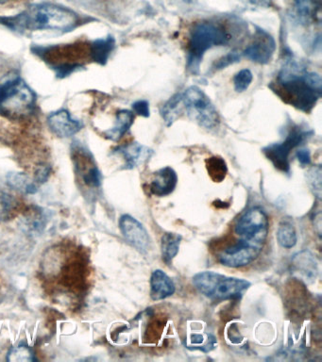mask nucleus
Wrapping results in <instances>:
<instances>
[{
    "instance_id": "9",
    "label": "nucleus",
    "mask_w": 322,
    "mask_h": 362,
    "mask_svg": "<svg viewBox=\"0 0 322 362\" xmlns=\"http://www.w3.org/2000/svg\"><path fill=\"white\" fill-rule=\"evenodd\" d=\"M262 249L263 246L238 240L220 252L219 262L230 268L244 267L258 257Z\"/></svg>"
},
{
    "instance_id": "26",
    "label": "nucleus",
    "mask_w": 322,
    "mask_h": 362,
    "mask_svg": "<svg viewBox=\"0 0 322 362\" xmlns=\"http://www.w3.org/2000/svg\"><path fill=\"white\" fill-rule=\"evenodd\" d=\"M7 359L13 362H25L35 361V355L30 347L25 345H18V346L13 347L8 353Z\"/></svg>"
},
{
    "instance_id": "32",
    "label": "nucleus",
    "mask_w": 322,
    "mask_h": 362,
    "mask_svg": "<svg viewBox=\"0 0 322 362\" xmlns=\"http://www.w3.org/2000/svg\"><path fill=\"white\" fill-rule=\"evenodd\" d=\"M297 158L302 166L309 165L311 163L310 152L307 149H301L297 152Z\"/></svg>"
},
{
    "instance_id": "3",
    "label": "nucleus",
    "mask_w": 322,
    "mask_h": 362,
    "mask_svg": "<svg viewBox=\"0 0 322 362\" xmlns=\"http://www.w3.org/2000/svg\"><path fill=\"white\" fill-rule=\"evenodd\" d=\"M36 95L19 76H5L0 81V113L7 117H23L32 113Z\"/></svg>"
},
{
    "instance_id": "20",
    "label": "nucleus",
    "mask_w": 322,
    "mask_h": 362,
    "mask_svg": "<svg viewBox=\"0 0 322 362\" xmlns=\"http://www.w3.org/2000/svg\"><path fill=\"white\" fill-rule=\"evenodd\" d=\"M292 2L297 16L305 24L316 19V14L321 10L318 0H292Z\"/></svg>"
},
{
    "instance_id": "17",
    "label": "nucleus",
    "mask_w": 322,
    "mask_h": 362,
    "mask_svg": "<svg viewBox=\"0 0 322 362\" xmlns=\"http://www.w3.org/2000/svg\"><path fill=\"white\" fill-rule=\"evenodd\" d=\"M134 113L130 112L128 110H121L117 113L114 127L106 130L104 135H105V137L109 139V140L117 141L126 134L130 127L134 124Z\"/></svg>"
},
{
    "instance_id": "22",
    "label": "nucleus",
    "mask_w": 322,
    "mask_h": 362,
    "mask_svg": "<svg viewBox=\"0 0 322 362\" xmlns=\"http://www.w3.org/2000/svg\"><path fill=\"white\" fill-rule=\"evenodd\" d=\"M183 104L182 93H177L172 96L162 109V116L168 126H171L178 118L182 115Z\"/></svg>"
},
{
    "instance_id": "34",
    "label": "nucleus",
    "mask_w": 322,
    "mask_h": 362,
    "mask_svg": "<svg viewBox=\"0 0 322 362\" xmlns=\"http://www.w3.org/2000/svg\"><path fill=\"white\" fill-rule=\"evenodd\" d=\"M9 1V0H0V3H6Z\"/></svg>"
},
{
    "instance_id": "11",
    "label": "nucleus",
    "mask_w": 322,
    "mask_h": 362,
    "mask_svg": "<svg viewBox=\"0 0 322 362\" xmlns=\"http://www.w3.org/2000/svg\"><path fill=\"white\" fill-rule=\"evenodd\" d=\"M47 126L58 137L69 138L80 132L83 123L73 117L67 110H58L47 117Z\"/></svg>"
},
{
    "instance_id": "7",
    "label": "nucleus",
    "mask_w": 322,
    "mask_h": 362,
    "mask_svg": "<svg viewBox=\"0 0 322 362\" xmlns=\"http://www.w3.org/2000/svg\"><path fill=\"white\" fill-rule=\"evenodd\" d=\"M234 232L240 240L259 246L264 245L268 233V218L261 208L255 206L246 211L237 221Z\"/></svg>"
},
{
    "instance_id": "12",
    "label": "nucleus",
    "mask_w": 322,
    "mask_h": 362,
    "mask_svg": "<svg viewBox=\"0 0 322 362\" xmlns=\"http://www.w3.org/2000/svg\"><path fill=\"white\" fill-rule=\"evenodd\" d=\"M275 49L276 42L272 37L265 31H260L253 44L246 48L244 55L257 64H265L270 62Z\"/></svg>"
},
{
    "instance_id": "21",
    "label": "nucleus",
    "mask_w": 322,
    "mask_h": 362,
    "mask_svg": "<svg viewBox=\"0 0 322 362\" xmlns=\"http://www.w3.org/2000/svg\"><path fill=\"white\" fill-rule=\"evenodd\" d=\"M182 236L176 233H166L161 240V249H162L163 260L166 263H171L172 259L179 253Z\"/></svg>"
},
{
    "instance_id": "24",
    "label": "nucleus",
    "mask_w": 322,
    "mask_h": 362,
    "mask_svg": "<svg viewBox=\"0 0 322 362\" xmlns=\"http://www.w3.org/2000/svg\"><path fill=\"white\" fill-rule=\"evenodd\" d=\"M277 239L282 247L287 249L294 247L298 242L295 228L290 223H282L277 231Z\"/></svg>"
},
{
    "instance_id": "19",
    "label": "nucleus",
    "mask_w": 322,
    "mask_h": 362,
    "mask_svg": "<svg viewBox=\"0 0 322 362\" xmlns=\"http://www.w3.org/2000/svg\"><path fill=\"white\" fill-rule=\"evenodd\" d=\"M115 45V41L112 36L95 40L90 47V55H91L92 61L97 64H105L112 51L114 50Z\"/></svg>"
},
{
    "instance_id": "1",
    "label": "nucleus",
    "mask_w": 322,
    "mask_h": 362,
    "mask_svg": "<svg viewBox=\"0 0 322 362\" xmlns=\"http://www.w3.org/2000/svg\"><path fill=\"white\" fill-rule=\"evenodd\" d=\"M2 24L16 31L72 30L77 25L75 13L69 8L53 4H38L13 17L0 20Z\"/></svg>"
},
{
    "instance_id": "10",
    "label": "nucleus",
    "mask_w": 322,
    "mask_h": 362,
    "mask_svg": "<svg viewBox=\"0 0 322 362\" xmlns=\"http://www.w3.org/2000/svg\"><path fill=\"white\" fill-rule=\"evenodd\" d=\"M120 226L123 236L138 251L146 253L149 250L151 240H149L148 231L144 228L142 223L138 222L131 215L127 214L120 218Z\"/></svg>"
},
{
    "instance_id": "31",
    "label": "nucleus",
    "mask_w": 322,
    "mask_h": 362,
    "mask_svg": "<svg viewBox=\"0 0 322 362\" xmlns=\"http://www.w3.org/2000/svg\"><path fill=\"white\" fill-rule=\"evenodd\" d=\"M132 109L137 115L143 116V117H149V106L146 100L135 102L134 104H132Z\"/></svg>"
},
{
    "instance_id": "30",
    "label": "nucleus",
    "mask_w": 322,
    "mask_h": 362,
    "mask_svg": "<svg viewBox=\"0 0 322 362\" xmlns=\"http://www.w3.org/2000/svg\"><path fill=\"white\" fill-rule=\"evenodd\" d=\"M240 55L239 53L237 52H231L227 54V55L222 57L219 59H217L214 64V70H222L224 69V68L230 66L231 64H236V62H239Z\"/></svg>"
},
{
    "instance_id": "28",
    "label": "nucleus",
    "mask_w": 322,
    "mask_h": 362,
    "mask_svg": "<svg viewBox=\"0 0 322 362\" xmlns=\"http://www.w3.org/2000/svg\"><path fill=\"white\" fill-rule=\"evenodd\" d=\"M308 183L314 194L321 199V166L314 167L308 174Z\"/></svg>"
},
{
    "instance_id": "25",
    "label": "nucleus",
    "mask_w": 322,
    "mask_h": 362,
    "mask_svg": "<svg viewBox=\"0 0 322 362\" xmlns=\"http://www.w3.org/2000/svg\"><path fill=\"white\" fill-rule=\"evenodd\" d=\"M8 183L11 187L16 189H22L28 192V194H33L36 192L35 183L28 180L25 175L22 174H11L8 175Z\"/></svg>"
},
{
    "instance_id": "14",
    "label": "nucleus",
    "mask_w": 322,
    "mask_h": 362,
    "mask_svg": "<svg viewBox=\"0 0 322 362\" xmlns=\"http://www.w3.org/2000/svg\"><path fill=\"white\" fill-rule=\"evenodd\" d=\"M178 183L176 172L171 167H165L154 173L149 189L156 197H163L174 192Z\"/></svg>"
},
{
    "instance_id": "4",
    "label": "nucleus",
    "mask_w": 322,
    "mask_h": 362,
    "mask_svg": "<svg viewBox=\"0 0 322 362\" xmlns=\"http://www.w3.org/2000/svg\"><path fill=\"white\" fill-rule=\"evenodd\" d=\"M229 40L228 33L214 23L202 22L195 25L189 39V71L193 74L199 73L200 64L206 51L214 45L228 44Z\"/></svg>"
},
{
    "instance_id": "18",
    "label": "nucleus",
    "mask_w": 322,
    "mask_h": 362,
    "mask_svg": "<svg viewBox=\"0 0 322 362\" xmlns=\"http://www.w3.org/2000/svg\"><path fill=\"white\" fill-rule=\"evenodd\" d=\"M293 266L296 272L304 276L306 281L316 279L318 265L309 252L304 251L297 255L293 259Z\"/></svg>"
},
{
    "instance_id": "16",
    "label": "nucleus",
    "mask_w": 322,
    "mask_h": 362,
    "mask_svg": "<svg viewBox=\"0 0 322 362\" xmlns=\"http://www.w3.org/2000/svg\"><path fill=\"white\" fill-rule=\"evenodd\" d=\"M117 153H120L125 160V166L128 169L141 165V164L149 160L152 154V151L149 147L144 146L138 143L121 146L117 149Z\"/></svg>"
},
{
    "instance_id": "2",
    "label": "nucleus",
    "mask_w": 322,
    "mask_h": 362,
    "mask_svg": "<svg viewBox=\"0 0 322 362\" xmlns=\"http://www.w3.org/2000/svg\"><path fill=\"white\" fill-rule=\"evenodd\" d=\"M272 88L287 103L302 112H309L321 96V76L315 72L297 75L289 68H284L279 76V83Z\"/></svg>"
},
{
    "instance_id": "29",
    "label": "nucleus",
    "mask_w": 322,
    "mask_h": 362,
    "mask_svg": "<svg viewBox=\"0 0 322 362\" xmlns=\"http://www.w3.org/2000/svg\"><path fill=\"white\" fill-rule=\"evenodd\" d=\"M13 202L9 194L0 191V221L7 219L13 211Z\"/></svg>"
},
{
    "instance_id": "23",
    "label": "nucleus",
    "mask_w": 322,
    "mask_h": 362,
    "mask_svg": "<svg viewBox=\"0 0 322 362\" xmlns=\"http://www.w3.org/2000/svg\"><path fill=\"white\" fill-rule=\"evenodd\" d=\"M206 169H207L209 177L214 182H222L225 180L228 173L227 163L222 157H217V156L206 160Z\"/></svg>"
},
{
    "instance_id": "15",
    "label": "nucleus",
    "mask_w": 322,
    "mask_h": 362,
    "mask_svg": "<svg viewBox=\"0 0 322 362\" xmlns=\"http://www.w3.org/2000/svg\"><path fill=\"white\" fill-rule=\"evenodd\" d=\"M175 293L171 277L162 270H155L151 277V297L154 301L168 298Z\"/></svg>"
},
{
    "instance_id": "13",
    "label": "nucleus",
    "mask_w": 322,
    "mask_h": 362,
    "mask_svg": "<svg viewBox=\"0 0 322 362\" xmlns=\"http://www.w3.org/2000/svg\"><path fill=\"white\" fill-rule=\"evenodd\" d=\"M76 168L77 173L83 178L84 182L90 187H98L101 183V175L100 170L93 163L91 155L88 151L76 147L74 150Z\"/></svg>"
},
{
    "instance_id": "33",
    "label": "nucleus",
    "mask_w": 322,
    "mask_h": 362,
    "mask_svg": "<svg viewBox=\"0 0 322 362\" xmlns=\"http://www.w3.org/2000/svg\"><path fill=\"white\" fill-rule=\"evenodd\" d=\"M250 2L255 5L267 6L270 4V0H250Z\"/></svg>"
},
{
    "instance_id": "6",
    "label": "nucleus",
    "mask_w": 322,
    "mask_h": 362,
    "mask_svg": "<svg viewBox=\"0 0 322 362\" xmlns=\"http://www.w3.org/2000/svg\"><path fill=\"white\" fill-rule=\"evenodd\" d=\"M182 98L183 109L192 120L206 129L219 127V113L208 96L199 87H189L182 93Z\"/></svg>"
},
{
    "instance_id": "27",
    "label": "nucleus",
    "mask_w": 322,
    "mask_h": 362,
    "mask_svg": "<svg viewBox=\"0 0 322 362\" xmlns=\"http://www.w3.org/2000/svg\"><path fill=\"white\" fill-rule=\"evenodd\" d=\"M253 76L248 69H243L234 76V84L236 92L242 93L247 90L251 82H253Z\"/></svg>"
},
{
    "instance_id": "8",
    "label": "nucleus",
    "mask_w": 322,
    "mask_h": 362,
    "mask_svg": "<svg viewBox=\"0 0 322 362\" xmlns=\"http://www.w3.org/2000/svg\"><path fill=\"white\" fill-rule=\"evenodd\" d=\"M308 132L295 127L291 129L284 143L270 144L263 150L265 157L273 163L280 171L288 173L290 170L289 155L291 150L304 143Z\"/></svg>"
},
{
    "instance_id": "5",
    "label": "nucleus",
    "mask_w": 322,
    "mask_h": 362,
    "mask_svg": "<svg viewBox=\"0 0 322 362\" xmlns=\"http://www.w3.org/2000/svg\"><path fill=\"white\" fill-rule=\"evenodd\" d=\"M193 283L200 293L214 300L238 299L251 287L247 280L210 271L197 274Z\"/></svg>"
}]
</instances>
